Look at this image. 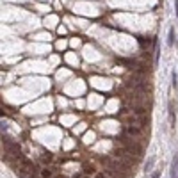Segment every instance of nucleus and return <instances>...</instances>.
<instances>
[{"instance_id":"obj_1","label":"nucleus","mask_w":178,"mask_h":178,"mask_svg":"<svg viewBox=\"0 0 178 178\" xmlns=\"http://www.w3.org/2000/svg\"><path fill=\"white\" fill-rule=\"evenodd\" d=\"M121 144L125 146V148H128V150H132L134 153H137L139 157H141V153H143V146L137 143V139L136 137H130V136H123V139H121Z\"/></svg>"},{"instance_id":"obj_2","label":"nucleus","mask_w":178,"mask_h":178,"mask_svg":"<svg viewBox=\"0 0 178 178\" xmlns=\"http://www.w3.org/2000/svg\"><path fill=\"white\" fill-rule=\"evenodd\" d=\"M125 134L127 136H130V137H141L143 136V128L139 127V125H128L127 128H125Z\"/></svg>"},{"instance_id":"obj_3","label":"nucleus","mask_w":178,"mask_h":178,"mask_svg":"<svg viewBox=\"0 0 178 178\" xmlns=\"http://www.w3.org/2000/svg\"><path fill=\"white\" fill-rule=\"evenodd\" d=\"M168 114H169V125H171V128H175V123H177V114H175V105H173V102H169V103H168Z\"/></svg>"},{"instance_id":"obj_4","label":"nucleus","mask_w":178,"mask_h":178,"mask_svg":"<svg viewBox=\"0 0 178 178\" xmlns=\"http://www.w3.org/2000/svg\"><path fill=\"white\" fill-rule=\"evenodd\" d=\"M55 177V169L53 168H41L39 178H53Z\"/></svg>"},{"instance_id":"obj_5","label":"nucleus","mask_w":178,"mask_h":178,"mask_svg":"<svg viewBox=\"0 0 178 178\" xmlns=\"http://www.w3.org/2000/svg\"><path fill=\"white\" fill-rule=\"evenodd\" d=\"M171 178H178V153L173 157V164H171Z\"/></svg>"},{"instance_id":"obj_6","label":"nucleus","mask_w":178,"mask_h":178,"mask_svg":"<svg viewBox=\"0 0 178 178\" xmlns=\"http://www.w3.org/2000/svg\"><path fill=\"white\" fill-rule=\"evenodd\" d=\"M175 39H177V36H175V29L169 27V32H168V46H173V45H175Z\"/></svg>"},{"instance_id":"obj_7","label":"nucleus","mask_w":178,"mask_h":178,"mask_svg":"<svg viewBox=\"0 0 178 178\" xmlns=\"http://www.w3.org/2000/svg\"><path fill=\"white\" fill-rule=\"evenodd\" d=\"M153 164H155V157H150V159H148V162H146L144 171H146V173H150V171H152V168H153Z\"/></svg>"},{"instance_id":"obj_8","label":"nucleus","mask_w":178,"mask_h":178,"mask_svg":"<svg viewBox=\"0 0 178 178\" xmlns=\"http://www.w3.org/2000/svg\"><path fill=\"white\" fill-rule=\"evenodd\" d=\"M52 159H53V157L46 153V155H41V159H39V160H41L43 164H48V162H52Z\"/></svg>"},{"instance_id":"obj_9","label":"nucleus","mask_w":178,"mask_h":178,"mask_svg":"<svg viewBox=\"0 0 178 178\" xmlns=\"http://www.w3.org/2000/svg\"><path fill=\"white\" fill-rule=\"evenodd\" d=\"M84 173H86V175H94L96 169H94L93 166H86V168H84Z\"/></svg>"},{"instance_id":"obj_10","label":"nucleus","mask_w":178,"mask_h":178,"mask_svg":"<svg viewBox=\"0 0 178 178\" xmlns=\"http://www.w3.org/2000/svg\"><path fill=\"white\" fill-rule=\"evenodd\" d=\"M178 77H177V71H171V82H173V86H175V87H177L178 86Z\"/></svg>"},{"instance_id":"obj_11","label":"nucleus","mask_w":178,"mask_h":178,"mask_svg":"<svg viewBox=\"0 0 178 178\" xmlns=\"http://www.w3.org/2000/svg\"><path fill=\"white\" fill-rule=\"evenodd\" d=\"M139 45H141L143 48H148V46H150V41H148V39H146V41H144V39H139Z\"/></svg>"},{"instance_id":"obj_12","label":"nucleus","mask_w":178,"mask_h":178,"mask_svg":"<svg viewBox=\"0 0 178 178\" xmlns=\"http://www.w3.org/2000/svg\"><path fill=\"white\" fill-rule=\"evenodd\" d=\"M160 177V171H153V173H152V178H159Z\"/></svg>"},{"instance_id":"obj_13","label":"nucleus","mask_w":178,"mask_h":178,"mask_svg":"<svg viewBox=\"0 0 178 178\" xmlns=\"http://www.w3.org/2000/svg\"><path fill=\"white\" fill-rule=\"evenodd\" d=\"M175 11H177V18H178V0H175Z\"/></svg>"}]
</instances>
